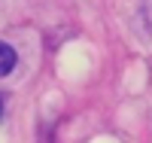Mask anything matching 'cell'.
<instances>
[{"instance_id":"obj_2","label":"cell","mask_w":152,"mask_h":143,"mask_svg":"<svg viewBox=\"0 0 152 143\" xmlns=\"http://www.w3.org/2000/svg\"><path fill=\"white\" fill-rule=\"evenodd\" d=\"M0 113H3V100H0Z\"/></svg>"},{"instance_id":"obj_1","label":"cell","mask_w":152,"mask_h":143,"mask_svg":"<svg viewBox=\"0 0 152 143\" xmlns=\"http://www.w3.org/2000/svg\"><path fill=\"white\" fill-rule=\"evenodd\" d=\"M15 67H18V52H15V46L6 43V40H0V76H9Z\"/></svg>"}]
</instances>
